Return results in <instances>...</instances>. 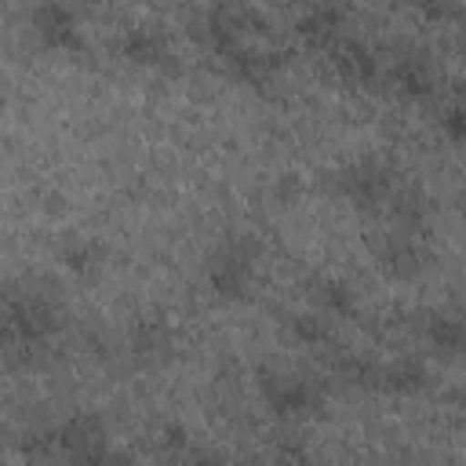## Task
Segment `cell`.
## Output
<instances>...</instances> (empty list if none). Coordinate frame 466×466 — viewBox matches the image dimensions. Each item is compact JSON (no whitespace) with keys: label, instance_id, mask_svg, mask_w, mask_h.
Listing matches in <instances>:
<instances>
[{"label":"cell","instance_id":"6da1fadb","mask_svg":"<svg viewBox=\"0 0 466 466\" xmlns=\"http://www.w3.org/2000/svg\"><path fill=\"white\" fill-rule=\"evenodd\" d=\"M255 258H258V244L248 237V233H237V237H226L208 266H204V280L208 288L218 295V299H244L248 288H251V277H255Z\"/></svg>","mask_w":466,"mask_h":466},{"label":"cell","instance_id":"7a4b0ae2","mask_svg":"<svg viewBox=\"0 0 466 466\" xmlns=\"http://www.w3.org/2000/svg\"><path fill=\"white\" fill-rule=\"evenodd\" d=\"M58 309L44 299V295H7V306H4V335L7 342H22L25 350L29 346H40L47 335L58 331Z\"/></svg>","mask_w":466,"mask_h":466},{"label":"cell","instance_id":"3957f363","mask_svg":"<svg viewBox=\"0 0 466 466\" xmlns=\"http://www.w3.org/2000/svg\"><path fill=\"white\" fill-rule=\"evenodd\" d=\"M393 189H397V186H393L390 167H386L382 160H375V157H364V160L350 164V167L339 175V193H342L353 208H360V211H371V208H379V204H390Z\"/></svg>","mask_w":466,"mask_h":466},{"label":"cell","instance_id":"277c9868","mask_svg":"<svg viewBox=\"0 0 466 466\" xmlns=\"http://www.w3.org/2000/svg\"><path fill=\"white\" fill-rule=\"evenodd\" d=\"M258 390L277 415H306V411H317L324 400V393L313 382H306L302 375H288V371H273V368L258 371Z\"/></svg>","mask_w":466,"mask_h":466},{"label":"cell","instance_id":"5b68a950","mask_svg":"<svg viewBox=\"0 0 466 466\" xmlns=\"http://www.w3.org/2000/svg\"><path fill=\"white\" fill-rule=\"evenodd\" d=\"M375 258L382 262V269L397 280H408V277H419L430 262L426 248L419 244V233H404V229H393V233H382L379 244H375Z\"/></svg>","mask_w":466,"mask_h":466},{"label":"cell","instance_id":"8992f818","mask_svg":"<svg viewBox=\"0 0 466 466\" xmlns=\"http://www.w3.org/2000/svg\"><path fill=\"white\" fill-rule=\"evenodd\" d=\"M331 66L339 69V76L346 84H371L379 76V62H375V51L360 40H339L335 51H331Z\"/></svg>","mask_w":466,"mask_h":466},{"label":"cell","instance_id":"52a82bcc","mask_svg":"<svg viewBox=\"0 0 466 466\" xmlns=\"http://www.w3.org/2000/svg\"><path fill=\"white\" fill-rule=\"evenodd\" d=\"M426 382H430V375H426V364L419 357H397V360L382 364V371H379V390L397 393V397H411Z\"/></svg>","mask_w":466,"mask_h":466},{"label":"cell","instance_id":"ba28073f","mask_svg":"<svg viewBox=\"0 0 466 466\" xmlns=\"http://www.w3.org/2000/svg\"><path fill=\"white\" fill-rule=\"evenodd\" d=\"M33 25L40 33L44 44L51 47H73L80 36H76V22H73V11L69 7H58V4H44L33 11Z\"/></svg>","mask_w":466,"mask_h":466},{"label":"cell","instance_id":"9c48e42d","mask_svg":"<svg viewBox=\"0 0 466 466\" xmlns=\"http://www.w3.org/2000/svg\"><path fill=\"white\" fill-rule=\"evenodd\" d=\"M120 51H124V58H131L138 66H157L167 58V40L157 25H131L120 36Z\"/></svg>","mask_w":466,"mask_h":466},{"label":"cell","instance_id":"30bf717a","mask_svg":"<svg viewBox=\"0 0 466 466\" xmlns=\"http://www.w3.org/2000/svg\"><path fill=\"white\" fill-rule=\"evenodd\" d=\"M426 339L437 353H462L466 350V317L451 309H437L426 317Z\"/></svg>","mask_w":466,"mask_h":466},{"label":"cell","instance_id":"8fae6325","mask_svg":"<svg viewBox=\"0 0 466 466\" xmlns=\"http://www.w3.org/2000/svg\"><path fill=\"white\" fill-rule=\"evenodd\" d=\"M390 80L400 95H411V98H422L433 91V69L422 55H400L390 69Z\"/></svg>","mask_w":466,"mask_h":466},{"label":"cell","instance_id":"7c38bea8","mask_svg":"<svg viewBox=\"0 0 466 466\" xmlns=\"http://www.w3.org/2000/svg\"><path fill=\"white\" fill-rule=\"evenodd\" d=\"M342 7H335V4H320V7H309L302 18H299V36L306 40V44H313V47H324V44H331L335 40V29L342 25Z\"/></svg>","mask_w":466,"mask_h":466},{"label":"cell","instance_id":"4fadbf2b","mask_svg":"<svg viewBox=\"0 0 466 466\" xmlns=\"http://www.w3.org/2000/svg\"><path fill=\"white\" fill-rule=\"evenodd\" d=\"M98 441H106L102 419H98V415H87V411L73 415V419H69V422H62V430H58V444L66 448V455H69V451H76V448L98 444Z\"/></svg>","mask_w":466,"mask_h":466},{"label":"cell","instance_id":"5bb4252c","mask_svg":"<svg viewBox=\"0 0 466 466\" xmlns=\"http://www.w3.org/2000/svg\"><path fill=\"white\" fill-rule=\"evenodd\" d=\"M313 299H317V306H320L328 317H353V309H357L353 288L342 284V280H335V277L317 280V284H313Z\"/></svg>","mask_w":466,"mask_h":466},{"label":"cell","instance_id":"9a60e30c","mask_svg":"<svg viewBox=\"0 0 466 466\" xmlns=\"http://www.w3.org/2000/svg\"><path fill=\"white\" fill-rule=\"evenodd\" d=\"M131 346L138 357H153V353H164L171 350V328L164 320H142L131 335Z\"/></svg>","mask_w":466,"mask_h":466},{"label":"cell","instance_id":"2e32d148","mask_svg":"<svg viewBox=\"0 0 466 466\" xmlns=\"http://www.w3.org/2000/svg\"><path fill=\"white\" fill-rule=\"evenodd\" d=\"M66 459H69V466H127V455L124 451H113L106 441L87 444V448H76Z\"/></svg>","mask_w":466,"mask_h":466},{"label":"cell","instance_id":"e0dca14e","mask_svg":"<svg viewBox=\"0 0 466 466\" xmlns=\"http://www.w3.org/2000/svg\"><path fill=\"white\" fill-rule=\"evenodd\" d=\"M379 364H371L368 357H342L339 360V375L353 386H368V390H379Z\"/></svg>","mask_w":466,"mask_h":466},{"label":"cell","instance_id":"ac0fdd59","mask_svg":"<svg viewBox=\"0 0 466 466\" xmlns=\"http://www.w3.org/2000/svg\"><path fill=\"white\" fill-rule=\"evenodd\" d=\"M62 258H66V266H69L73 273H95L98 262H102V244H98V240H80V244L66 248Z\"/></svg>","mask_w":466,"mask_h":466},{"label":"cell","instance_id":"d6986e66","mask_svg":"<svg viewBox=\"0 0 466 466\" xmlns=\"http://www.w3.org/2000/svg\"><path fill=\"white\" fill-rule=\"evenodd\" d=\"M291 335L306 346H320V342H328L331 331H328V320H320L317 313H299V317H291Z\"/></svg>","mask_w":466,"mask_h":466},{"label":"cell","instance_id":"ffe728a7","mask_svg":"<svg viewBox=\"0 0 466 466\" xmlns=\"http://www.w3.org/2000/svg\"><path fill=\"white\" fill-rule=\"evenodd\" d=\"M441 131L448 142H466V106H448L441 113Z\"/></svg>","mask_w":466,"mask_h":466},{"label":"cell","instance_id":"44dd1931","mask_svg":"<svg viewBox=\"0 0 466 466\" xmlns=\"http://www.w3.org/2000/svg\"><path fill=\"white\" fill-rule=\"evenodd\" d=\"M273 466H309V459L299 451V448H284L280 455H277V462Z\"/></svg>","mask_w":466,"mask_h":466},{"label":"cell","instance_id":"7402d4cb","mask_svg":"<svg viewBox=\"0 0 466 466\" xmlns=\"http://www.w3.org/2000/svg\"><path fill=\"white\" fill-rule=\"evenodd\" d=\"M182 441H186V430H182V426H167V444H175V448H178Z\"/></svg>","mask_w":466,"mask_h":466},{"label":"cell","instance_id":"603a6c76","mask_svg":"<svg viewBox=\"0 0 466 466\" xmlns=\"http://www.w3.org/2000/svg\"><path fill=\"white\" fill-rule=\"evenodd\" d=\"M193 466H226V462H218V459H197Z\"/></svg>","mask_w":466,"mask_h":466}]
</instances>
